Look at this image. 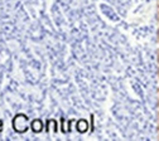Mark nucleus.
<instances>
[{"label":"nucleus","mask_w":159,"mask_h":141,"mask_svg":"<svg viewBox=\"0 0 159 141\" xmlns=\"http://www.w3.org/2000/svg\"><path fill=\"white\" fill-rule=\"evenodd\" d=\"M158 135H159V116H158Z\"/></svg>","instance_id":"7ed1b4c3"},{"label":"nucleus","mask_w":159,"mask_h":141,"mask_svg":"<svg viewBox=\"0 0 159 141\" xmlns=\"http://www.w3.org/2000/svg\"><path fill=\"white\" fill-rule=\"evenodd\" d=\"M157 16L159 20V0H157Z\"/></svg>","instance_id":"f03ea898"},{"label":"nucleus","mask_w":159,"mask_h":141,"mask_svg":"<svg viewBox=\"0 0 159 141\" xmlns=\"http://www.w3.org/2000/svg\"><path fill=\"white\" fill-rule=\"evenodd\" d=\"M157 53H158V62H159V30H158V38H157Z\"/></svg>","instance_id":"f257e3e1"}]
</instances>
